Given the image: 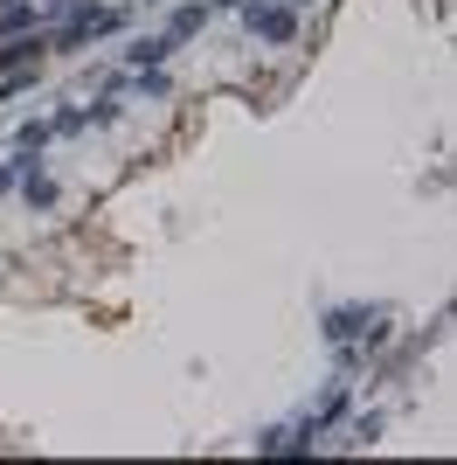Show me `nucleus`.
Here are the masks:
<instances>
[{
    "mask_svg": "<svg viewBox=\"0 0 457 465\" xmlns=\"http://www.w3.org/2000/svg\"><path fill=\"white\" fill-rule=\"evenodd\" d=\"M118 21H125L118 7H91V0H76L70 21H63L56 35H49V49H76V42H91V35H112Z\"/></svg>",
    "mask_w": 457,
    "mask_h": 465,
    "instance_id": "obj_1",
    "label": "nucleus"
},
{
    "mask_svg": "<svg viewBox=\"0 0 457 465\" xmlns=\"http://www.w3.org/2000/svg\"><path fill=\"white\" fill-rule=\"evenodd\" d=\"M243 15H249V35H264V42H291L298 35V15L277 7V0H243Z\"/></svg>",
    "mask_w": 457,
    "mask_h": 465,
    "instance_id": "obj_2",
    "label": "nucleus"
},
{
    "mask_svg": "<svg viewBox=\"0 0 457 465\" xmlns=\"http://www.w3.org/2000/svg\"><path fill=\"white\" fill-rule=\"evenodd\" d=\"M361 333H381V312H367V306H340V312H326V341H361Z\"/></svg>",
    "mask_w": 457,
    "mask_h": 465,
    "instance_id": "obj_3",
    "label": "nucleus"
},
{
    "mask_svg": "<svg viewBox=\"0 0 457 465\" xmlns=\"http://www.w3.org/2000/svg\"><path fill=\"white\" fill-rule=\"evenodd\" d=\"M21 202H28V209H56V181L42 174L35 160H28V167H21Z\"/></svg>",
    "mask_w": 457,
    "mask_h": 465,
    "instance_id": "obj_4",
    "label": "nucleus"
},
{
    "mask_svg": "<svg viewBox=\"0 0 457 465\" xmlns=\"http://www.w3.org/2000/svg\"><path fill=\"white\" fill-rule=\"evenodd\" d=\"M201 21H209V7L194 0V7H173V21H167V42H188V35H201Z\"/></svg>",
    "mask_w": 457,
    "mask_h": 465,
    "instance_id": "obj_5",
    "label": "nucleus"
},
{
    "mask_svg": "<svg viewBox=\"0 0 457 465\" xmlns=\"http://www.w3.org/2000/svg\"><path fill=\"white\" fill-rule=\"evenodd\" d=\"M15 139H21V153H42V146H49V125H42V118H28Z\"/></svg>",
    "mask_w": 457,
    "mask_h": 465,
    "instance_id": "obj_6",
    "label": "nucleus"
},
{
    "mask_svg": "<svg viewBox=\"0 0 457 465\" xmlns=\"http://www.w3.org/2000/svg\"><path fill=\"white\" fill-rule=\"evenodd\" d=\"M28 21H35V0H15V7L0 15V28H28Z\"/></svg>",
    "mask_w": 457,
    "mask_h": 465,
    "instance_id": "obj_7",
    "label": "nucleus"
},
{
    "mask_svg": "<svg viewBox=\"0 0 457 465\" xmlns=\"http://www.w3.org/2000/svg\"><path fill=\"white\" fill-rule=\"evenodd\" d=\"M291 7H305V0H291Z\"/></svg>",
    "mask_w": 457,
    "mask_h": 465,
    "instance_id": "obj_8",
    "label": "nucleus"
}]
</instances>
